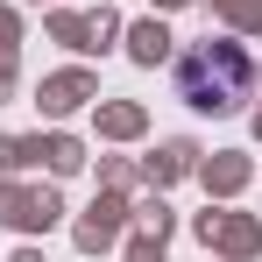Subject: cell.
Masks as SVG:
<instances>
[{"mask_svg":"<svg viewBox=\"0 0 262 262\" xmlns=\"http://www.w3.org/2000/svg\"><path fill=\"white\" fill-rule=\"evenodd\" d=\"M248 85H255V64L241 43H199L177 57V99L199 114H241Z\"/></svg>","mask_w":262,"mask_h":262,"instance_id":"cell-1","label":"cell"}]
</instances>
